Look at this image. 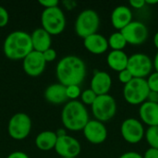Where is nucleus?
Returning a JSON list of instances; mask_svg holds the SVG:
<instances>
[{
    "label": "nucleus",
    "mask_w": 158,
    "mask_h": 158,
    "mask_svg": "<svg viewBox=\"0 0 158 158\" xmlns=\"http://www.w3.org/2000/svg\"><path fill=\"white\" fill-rule=\"evenodd\" d=\"M56 74L59 83L64 86L81 85L86 76V65L77 56H66L58 61Z\"/></svg>",
    "instance_id": "f257e3e1"
},
{
    "label": "nucleus",
    "mask_w": 158,
    "mask_h": 158,
    "mask_svg": "<svg viewBox=\"0 0 158 158\" xmlns=\"http://www.w3.org/2000/svg\"><path fill=\"white\" fill-rule=\"evenodd\" d=\"M33 51L31 34L24 31H14L5 39L3 52L10 60H23Z\"/></svg>",
    "instance_id": "f03ea898"
},
{
    "label": "nucleus",
    "mask_w": 158,
    "mask_h": 158,
    "mask_svg": "<svg viewBox=\"0 0 158 158\" xmlns=\"http://www.w3.org/2000/svg\"><path fill=\"white\" fill-rule=\"evenodd\" d=\"M89 113L81 101H69L61 112V121L65 129L70 131H80L89 122Z\"/></svg>",
    "instance_id": "7ed1b4c3"
},
{
    "label": "nucleus",
    "mask_w": 158,
    "mask_h": 158,
    "mask_svg": "<svg viewBox=\"0 0 158 158\" xmlns=\"http://www.w3.org/2000/svg\"><path fill=\"white\" fill-rule=\"evenodd\" d=\"M42 28L51 35H58L66 28V17L59 6L44 8L41 15Z\"/></svg>",
    "instance_id": "20e7f679"
},
{
    "label": "nucleus",
    "mask_w": 158,
    "mask_h": 158,
    "mask_svg": "<svg viewBox=\"0 0 158 158\" xmlns=\"http://www.w3.org/2000/svg\"><path fill=\"white\" fill-rule=\"evenodd\" d=\"M100 27V18L94 9H84L75 20V32L82 39L97 32Z\"/></svg>",
    "instance_id": "39448f33"
},
{
    "label": "nucleus",
    "mask_w": 158,
    "mask_h": 158,
    "mask_svg": "<svg viewBox=\"0 0 158 158\" xmlns=\"http://www.w3.org/2000/svg\"><path fill=\"white\" fill-rule=\"evenodd\" d=\"M149 93L150 89L145 79L133 78L123 88L124 99L131 106H141L146 102Z\"/></svg>",
    "instance_id": "423d86ee"
},
{
    "label": "nucleus",
    "mask_w": 158,
    "mask_h": 158,
    "mask_svg": "<svg viewBox=\"0 0 158 158\" xmlns=\"http://www.w3.org/2000/svg\"><path fill=\"white\" fill-rule=\"evenodd\" d=\"M94 118L101 122H107L112 119L117 113V102L110 94L97 96L94 103L91 106Z\"/></svg>",
    "instance_id": "0eeeda50"
},
{
    "label": "nucleus",
    "mask_w": 158,
    "mask_h": 158,
    "mask_svg": "<svg viewBox=\"0 0 158 158\" xmlns=\"http://www.w3.org/2000/svg\"><path fill=\"white\" fill-rule=\"evenodd\" d=\"M31 131V119L26 113H16L14 114L7 126V131L9 136L17 141H22L26 139Z\"/></svg>",
    "instance_id": "6e6552de"
},
{
    "label": "nucleus",
    "mask_w": 158,
    "mask_h": 158,
    "mask_svg": "<svg viewBox=\"0 0 158 158\" xmlns=\"http://www.w3.org/2000/svg\"><path fill=\"white\" fill-rule=\"evenodd\" d=\"M153 69V60L149 56L143 53H136L129 56L127 69L131 73L133 78L145 79L152 73Z\"/></svg>",
    "instance_id": "1a4fd4ad"
},
{
    "label": "nucleus",
    "mask_w": 158,
    "mask_h": 158,
    "mask_svg": "<svg viewBox=\"0 0 158 158\" xmlns=\"http://www.w3.org/2000/svg\"><path fill=\"white\" fill-rule=\"evenodd\" d=\"M122 138L131 144L139 143L145 135L144 127L139 119L130 118L125 119L120 126Z\"/></svg>",
    "instance_id": "9d476101"
},
{
    "label": "nucleus",
    "mask_w": 158,
    "mask_h": 158,
    "mask_svg": "<svg viewBox=\"0 0 158 158\" xmlns=\"http://www.w3.org/2000/svg\"><path fill=\"white\" fill-rule=\"evenodd\" d=\"M128 44L141 45L148 38L149 31L147 26L139 20H132L128 26L120 31Z\"/></svg>",
    "instance_id": "9b49d317"
},
{
    "label": "nucleus",
    "mask_w": 158,
    "mask_h": 158,
    "mask_svg": "<svg viewBox=\"0 0 158 158\" xmlns=\"http://www.w3.org/2000/svg\"><path fill=\"white\" fill-rule=\"evenodd\" d=\"M55 151L61 158H77L81 154V146L76 138L67 134L57 137Z\"/></svg>",
    "instance_id": "f8f14e48"
},
{
    "label": "nucleus",
    "mask_w": 158,
    "mask_h": 158,
    "mask_svg": "<svg viewBox=\"0 0 158 158\" xmlns=\"http://www.w3.org/2000/svg\"><path fill=\"white\" fill-rule=\"evenodd\" d=\"M85 139L93 144H101L106 141L107 129L105 124L96 119L89 120L82 130Z\"/></svg>",
    "instance_id": "ddd939ff"
},
{
    "label": "nucleus",
    "mask_w": 158,
    "mask_h": 158,
    "mask_svg": "<svg viewBox=\"0 0 158 158\" xmlns=\"http://www.w3.org/2000/svg\"><path fill=\"white\" fill-rule=\"evenodd\" d=\"M22 66L24 72L31 77H38L45 69L46 61L43 56V53L32 51L23 60Z\"/></svg>",
    "instance_id": "4468645a"
},
{
    "label": "nucleus",
    "mask_w": 158,
    "mask_h": 158,
    "mask_svg": "<svg viewBox=\"0 0 158 158\" xmlns=\"http://www.w3.org/2000/svg\"><path fill=\"white\" fill-rule=\"evenodd\" d=\"M112 26L120 31L132 21V12L131 7L125 5L116 6L110 16Z\"/></svg>",
    "instance_id": "2eb2a0df"
},
{
    "label": "nucleus",
    "mask_w": 158,
    "mask_h": 158,
    "mask_svg": "<svg viewBox=\"0 0 158 158\" xmlns=\"http://www.w3.org/2000/svg\"><path fill=\"white\" fill-rule=\"evenodd\" d=\"M111 87H112V78L107 72L103 70H98L94 72L91 80V89L98 96L108 94Z\"/></svg>",
    "instance_id": "dca6fc26"
},
{
    "label": "nucleus",
    "mask_w": 158,
    "mask_h": 158,
    "mask_svg": "<svg viewBox=\"0 0 158 158\" xmlns=\"http://www.w3.org/2000/svg\"><path fill=\"white\" fill-rule=\"evenodd\" d=\"M83 45L87 51H89L94 55L105 54L109 48L107 39L104 35L97 32L84 38Z\"/></svg>",
    "instance_id": "f3484780"
},
{
    "label": "nucleus",
    "mask_w": 158,
    "mask_h": 158,
    "mask_svg": "<svg viewBox=\"0 0 158 158\" xmlns=\"http://www.w3.org/2000/svg\"><path fill=\"white\" fill-rule=\"evenodd\" d=\"M139 117L142 123L149 127L158 126V104L144 102L140 106Z\"/></svg>",
    "instance_id": "a211bd4d"
},
{
    "label": "nucleus",
    "mask_w": 158,
    "mask_h": 158,
    "mask_svg": "<svg viewBox=\"0 0 158 158\" xmlns=\"http://www.w3.org/2000/svg\"><path fill=\"white\" fill-rule=\"evenodd\" d=\"M52 35L49 34L42 27L35 29L31 33V39L32 44V48L34 51L44 53L47 49L51 48L52 44Z\"/></svg>",
    "instance_id": "6ab92c4d"
},
{
    "label": "nucleus",
    "mask_w": 158,
    "mask_h": 158,
    "mask_svg": "<svg viewBox=\"0 0 158 158\" xmlns=\"http://www.w3.org/2000/svg\"><path fill=\"white\" fill-rule=\"evenodd\" d=\"M44 96L45 100L52 105H61L69 100L67 97L66 86L59 82L49 85L45 89Z\"/></svg>",
    "instance_id": "aec40b11"
},
{
    "label": "nucleus",
    "mask_w": 158,
    "mask_h": 158,
    "mask_svg": "<svg viewBox=\"0 0 158 158\" xmlns=\"http://www.w3.org/2000/svg\"><path fill=\"white\" fill-rule=\"evenodd\" d=\"M129 56L124 51H114L108 53L106 57V63L108 67L117 71L118 73L126 69L128 67Z\"/></svg>",
    "instance_id": "412c9836"
},
{
    "label": "nucleus",
    "mask_w": 158,
    "mask_h": 158,
    "mask_svg": "<svg viewBox=\"0 0 158 158\" xmlns=\"http://www.w3.org/2000/svg\"><path fill=\"white\" fill-rule=\"evenodd\" d=\"M57 141V135L56 131H44L40 132L35 138L36 147L44 152H48L55 149Z\"/></svg>",
    "instance_id": "4be33fe9"
},
{
    "label": "nucleus",
    "mask_w": 158,
    "mask_h": 158,
    "mask_svg": "<svg viewBox=\"0 0 158 158\" xmlns=\"http://www.w3.org/2000/svg\"><path fill=\"white\" fill-rule=\"evenodd\" d=\"M109 47L114 51H123V49L128 44L125 37L121 33V31L113 32L107 39Z\"/></svg>",
    "instance_id": "5701e85b"
},
{
    "label": "nucleus",
    "mask_w": 158,
    "mask_h": 158,
    "mask_svg": "<svg viewBox=\"0 0 158 158\" xmlns=\"http://www.w3.org/2000/svg\"><path fill=\"white\" fill-rule=\"evenodd\" d=\"M144 137L147 143L150 145V148L158 150V126L148 127Z\"/></svg>",
    "instance_id": "b1692460"
},
{
    "label": "nucleus",
    "mask_w": 158,
    "mask_h": 158,
    "mask_svg": "<svg viewBox=\"0 0 158 158\" xmlns=\"http://www.w3.org/2000/svg\"><path fill=\"white\" fill-rule=\"evenodd\" d=\"M97 94L91 89H86L84 91L81 92V102L84 105V106H92L94 101L97 98Z\"/></svg>",
    "instance_id": "393cba45"
},
{
    "label": "nucleus",
    "mask_w": 158,
    "mask_h": 158,
    "mask_svg": "<svg viewBox=\"0 0 158 158\" xmlns=\"http://www.w3.org/2000/svg\"><path fill=\"white\" fill-rule=\"evenodd\" d=\"M66 93L67 97L69 101H75L79 97H81V90L80 85H69L66 86Z\"/></svg>",
    "instance_id": "a878e982"
},
{
    "label": "nucleus",
    "mask_w": 158,
    "mask_h": 158,
    "mask_svg": "<svg viewBox=\"0 0 158 158\" xmlns=\"http://www.w3.org/2000/svg\"><path fill=\"white\" fill-rule=\"evenodd\" d=\"M146 81H147V84H148L150 91L158 93V72H156V71L152 72L148 76Z\"/></svg>",
    "instance_id": "bb28decb"
},
{
    "label": "nucleus",
    "mask_w": 158,
    "mask_h": 158,
    "mask_svg": "<svg viewBox=\"0 0 158 158\" xmlns=\"http://www.w3.org/2000/svg\"><path fill=\"white\" fill-rule=\"evenodd\" d=\"M118 81H119L121 83H123V84L125 85V84L129 83V82L133 79V76H132L131 73L126 69H124V70L118 72Z\"/></svg>",
    "instance_id": "cd10ccee"
},
{
    "label": "nucleus",
    "mask_w": 158,
    "mask_h": 158,
    "mask_svg": "<svg viewBox=\"0 0 158 158\" xmlns=\"http://www.w3.org/2000/svg\"><path fill=\"white\" fill-rule=\"evenodd\" d=\"M8 20H9V15L7 10L4 6H0V28L6 26Z\"/></svg>",
    "instance_id": "c85d7f7f"
},
{
    "label": "nucleus",
    "mask_w": 158,
    "mask_h": 158,
    "mask_svg": "<svg viewBox=\"0 0 158 158\" xmlns=\"http://www.w3.org/2000/svg\"><path fill=\"white\" fill-rule=\"evenodd\" d=\"M43 56L44 57V60L46 61V63L48 62H53L56 58V51L54 48H49L46 51H44L43 53Z\"/></svg>",
    "instance_id": "c756f323"
},
{
    "label": "nucleus",
    "mask_w": 158,
    "mask_h": 158,
    "mask_svg": "<svg viewBox=\"0 0 158 158\" xmlns=\"http://www.w3.org/2000/svg\"><path fill=\"white\" fill-rule=\"evenodd\" d=\"M39 4L44 8H51L58 6L59 2L57 0H39Z\"/></svg>",
    "instance_id": "7c9ffc66"
},
{
    "label": "nucleus",
    "mask_w": 158,
    "mask_h": 158,
    "mask_svg": "<svg viewBox=\"0 0 158 158\" xmlns=\"http://www.w3.org/2000/svg\"><path fill=\"white\" fill-rule=\"evenodd\" d=\"M130 6L135 9H141L143 8V6H145L146 3H145V0H131L129 2Z\"/></svg>",
    "instance_id": "2f4dec72"
},
{
    "label": "nucleus",
    "mask_w": 158,
    "mask_h": 158,
    "mask_svg": "<svg viewBox=\"0 0 158 158\" xmlns=\"http://www.w3.org/2000/svg\"><path fill=\"white\" fill-rule=\"evenodd\" d=\"M143 156V158H158V150L154 148H149L146 150Z\"/></svg>",
    "instance_id": "473e14b6"
},
{
    "label": "nucleus",
    "mask_w": 158,
    "mask_h": 158,
    "mask_svg": "<svg viewBox=\"0 0 158 158\" xmlns=\"http://www.w3.org/2000/svg\"><path fill=\"white\" fill-rule=\"evenodd\" d=\"M6 158H30L29 156L21 151H15L11 154H9Z\"/></svg>",
    "instance_id": "72a5a7b5"
},
{
    "label": "nucleus",
    "mask_w": 158,
    "mask_h": 158,
    "mask_svg": "<svg viewBox=\"0 0 158 158\" xmlns=\"http://www.w3.org/2000/svg\"><path fill=\"white\" fill-rule=\"evenodd\" d=\"M118 158H143V156L137 152H127L121 155Z\"/></svg>",
    "instance_id": "f704fd0d"
},
{
    "label": "nucleus",
    "mask_w": 158,
    "mask_h": 158,
    "mask_svg": "<svg viewBox=\"0 0 158 158\" xmlns=\"http://www.w3.org/2000/svg\"><path fill=\"white\" fill-rule=\"evenodd\" d=\"M147 101L148 102H151V103L158 104V93L150 91V93L148 94V97H147Z\"/></svg>",
    "instance_id": "c9c22d12"
},
{
    "label": "nucleus",
    "mask_w": 158,
    "mask_h": 158,
    "mask_svg": "<svg viewBox=\"0 0 158 158\" xmlns=\"http://www.w3.org/2000/svg\"><path fill=\"white\" fill-rule=\"evenodd\" d=\"M153 64H154V69H156V72H158V52L155 56V58L153 60Z\"/></svg>",
    "instance_id": "e433bc0d"
},
{
    "label": "nucleus",
    "mask_w": 158,
    "mask_h": 158,
    "mask_svg": "<svg viewBox=\"0 0 158 158\" xmlns=\"http://www.w3.org/2000/svg\"><path fill=\"white\" fill-rule=\"evenodd\" d=\"M56 133L57 137H62V136H65V135H67V133H66V131H65L64 129H59L58 131H56Z\"/></svg>",
    "instance_id": "4c0bfd02"
},
{
    "label": "nucleus",
    "mask_w": 158,
    "mask_h": 158,
    "mask_svg": "<svg viewBox=\"0 0 158 158\" xmlns=\"http://www.w3.org/2000/svg\"><path fill=\"white\" fill-rule=\"evenodd\" d=\"M153 41H154V44H155L156 48L158 50V31H156V32L155 33Z\"/></svg>",
    "instance_id": "58836bf2"
},
{
    "label": "nucleus",
    "mask_w": 158,
    "mask_h": 158,
    "mask_svg": "<svg viewBox=\"0 0 158 158\" xmlns=\"http://www.w3.org/2000/svg\"><path fill=\"white\" fill-rule=\"evenodd\" d=\"M146 5H156L158 4V0H145Z\"/></svg>",
    "instance_id": "ea45409f"
},
{
    "label": "nucleus",
    "mask_w": 158,
    "mask_h": 158,
    "mask_svg": "<svg viewBox=\"0 0 158 158\" xmlns=\"http://www.w3.org/2000/svg\"><path fill=\"white\" fill-rule=\"evenodd\" d=\"M0 158H1V157H0Z\"/></svg>",
    "instance_id": "a19ab883"
}]
</instances>
